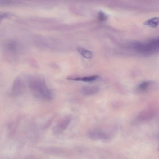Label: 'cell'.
Returning <instances> with one entry per match:
<instances>
[{"mask_svg":"<svg viewBox=\"0 0 159 159\" xmlns=\"http://www.w3.org/2000/svg\"><path fill=\"white\" fill-rule=\"evenodd\" d=\"M28 85L35 97L46 100H51L52 98V94L47 86L43 78L31 77L28 81Z\"/></svg>","mask_w":159,"mask_h":159,"instance_id":"cell-1","label":"cell"},{"mask_svg":"<svg viewBox=\"0 0 159 159\" xmlns=\"http://www.w3.org/2000/svg\"><path fill=\"white\" fill-rule=\"evenodd\" d=\"M158 39H155L145 44L137 45L136 48L137 50L141 52L149 54L156 52L158 49Z\"/></svg>","mask_w":159,"mask_h":159,"instance_id":"cell-2","label":"cell"},{"mask_svg":"<svg viewBox=\"0 0 159 159\" xmlns=\"http://www.w3.org/2000/svg\"><path fill=\"white\" fill-rule=\"evenodd\" d=\"M25 88L24 83L19 77H17L14 80L12 84L11 94L14 96L20 95L23 93Z\"/></svg>","mask_w":159,"mask_h":159,"instance_id":"cell-3","label":"cell"},{"mask_svg":"<svg viewBox=\"0 0 159 159\" xmlns=\"http://www.w3.org/2000/svg\"><path fill=\"white\" fill-rule=\"evenodd\" d=\"M71 119L70 116L68 115L66 116L53 128V132L56 134H60L63 132L68 127Z\"/></svg>","mask_w":159,"mask_h":159,"instance_id":"cell-4","label":"cell"},{"mask_svg":"<svg viewBox=\"0 0 159 159\" xmlns=\"http://www.w3.org/2000/svg\"><path fill=\"white\" fill-rule=\"evenodd\" d=\"M99 90V88L96 86H84L81 88V92L83 95L91 96L97 93Z\"/></svg>","mask_w":159,"mask_h":159,"instance_id":"cell-5","label":"cell"},{"mask_svg":"<svg viewBox=\"0 0 159 159\" xmlns=\"http://www.w3.org/2000/svg\"><path fill=\"white\" fill-rule=\"evenodd\" d=\"M155 113V111L152 110L148 109L144 110L139 114L138 119L141 120L150 119L154 117Z\"/></svg>","mask_w":159,"mask_h":159,"instance_id":"cell-6","label":"cell"},{"mask_svg":"<svg viewBox=\"0 0 159 159\" xmlns=\"http://www.w3.org/2000/svg\"><path fill=\"white\" fill-rule=\"evenodd\" d=\"M99 77V76L95 75L90 76L84 77H79L76 78H68L67 79L70 80H74L75 81H80L86 82H89L94 81L97 79Z\"/></svg>","mask_w":159,"mask_h":159,"instance_id":"cell-7","label":"cell"},{"mask_svg":"<svg viewBox=\"0 0 159 159\" xmlns=\"http://www.w3.org/2000/svg\"><path fill=\"white\" fill-rule=\"evenodd\" d=\"M144 24L152 27H157L159 24V18L155 17L150 19L145 22Z\"/></svg>","mask_w":159,"mask_h":159,"instance_id":"cell-8","label":"cell"},{"mask_svg":"<svg viewBox=\"0 0 159 159\" xmlns=\"http://www.w3.org/2000/svg\"><path fill=\"white\" fill-rule=\"evenodd\" d=\"M152 84L150 81H144L140 84L138 87L139 90L144 92L150 88Z\"/></svg>","mask_w":159,"mask_h":159,"instance_id":"cell-9","label":"cell"},{"mask_svg":"<svg viewBox=\"0 0 159 159\" xmlns=\"http://www.w3.org/2000/svg\"><path fill=\"white\" fill-rule=\"evenodd\" d=\"M78 50L82 55L85 58L90 59L92 57V53L89 51L80 47L78 48Z\"/></svg>","mask_w":159,"mask_h":159,"instance_id":"cell-10","label":"cell"},{"mask_svg":"<svg viewBox=\"0 0 159 159\" xmlns=\"http://www.w3.org/2000/svg\"><path fill=\"white\" fill-rule=\"evenodd\" d=\"M107 17L104 12L100 11L98 14V19L101 21H104L107 19Z\"/></svg>","mask_w":159,"mask_h":159,"instance_id":"cell-11","label":"cell"},{"mask_svg":"<svg viewBox=\"0 0 159 159\" xmlns=\"http://www.w3.org/2000/svg\"><path fill=\"white\" fill-rule=\"evenodd\" d=\"M8 14L4 13H0V20L2 18L8 16Z\"/></svg>","mask_w":159,"mask_h":159,"instance_id":"cell-12","label":"cell"}]
</instances>
